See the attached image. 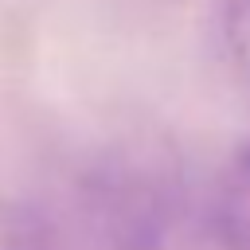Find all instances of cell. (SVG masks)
Returning a JSON list of instances; mask_svg holds the SVG:
<instances>
[{
  "mask_svg": "<svg viewBox=\"0 0 250 250\" xmlns=\"http://www.w3.org/2000/svg\"><path fill=\"white\" fill-rule=\"evenodd\" d=\"M211 219L227 250H250V148L223 172Z\"/></svg>",
  "mask_w": 250,
  "mask_h": 250,
  "instance_id": "1",
  "label": "cell"
},
{
  "mask_svg": "<svg viewBox=\"0 0 250 250\" xmlns=\"http://www.w3.org/2000/svg\"><path fill=\"white\" fill-rule=\"evenodd\" d=\"M0 250H51L47 219L0 188Z\"/></svg>",
  "mask_w": 250,
  "mask_h": 250,
  "instance_id": "2",
  "label": "cell"
},
{
  "mask_svg": "<svg viewBox=\"0 0 250 250\" xmlns=\"http://www.w3.org/2000/svg\"><path fill=\"white\" fill-rule=\"evenodd\" d=\"M223 31H227V47L234 62L242 66V74H250V0H227Z\"/></svg>",
  "mask_w": 250,
  "mask_h": 250,
  "instance_id": "3",
  "label": "cell"
}]
</instances>
